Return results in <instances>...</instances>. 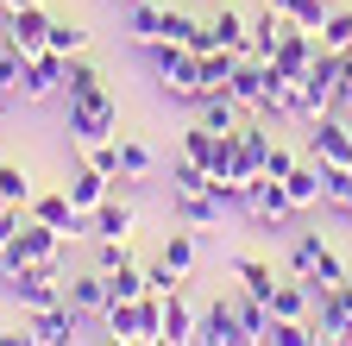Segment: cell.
I'll list each match as a JSON object with an SVG mask.
<instances>
[{
	"instance_id": "1",
	"label": "cell",
	"mask_w": 352,
	"mask_h": 346,
	"mask_svg": "<svg viewBox=\"0 0 352 346\" xmlns=\"http://www.w3.org/2000/svg\"><path fill=\"white\" fill-rule=\"evenodd\" d=\"M139 51H145V63H151V76H157V89H164L170 101H183V107L201 101V82H195L201 57H195L189 45H176V38H151V45H139Z\"/></svg>"
},
{
	"instance_id": "2",
	"label": "cell",
	"mask_w": 352,
	"mask_h": 346,
	"mask_svg": "<svg viewBox=\"0 0 352 346\" xmlns=\"http://www.w3.org/2000/svg\"><path fill=\"white\" fill-rule=\"evenodd\" d=\"M63 101H69V145L76 151H88V145H101V139L120 133V101L107 95V82L88 89V95H63Z\"/></svg>"
},
{
	"instance_id": "3",
	"label": "cell",
	"mask_w": 352,
	"mask_h": 346,
	"mask_svg": "<svg viewBox=\"0 0 352 346\" xmlns=\"http://www.w3.org/2000/svg\"><path fill=\"white\" fill-rule=\"evenodd\" d=\"M289 271H296L308 290H333V283H346V265H340V252L321 239V227H308V233L289 239Z\"/></svg>"
},
{
	"instance_id": "4",
	"label": "cell",
	"mask_w": 352,
	"mask_h": 346,
	"mask_svg": "<svg viewBox=\"0 0 352 346\" xmlns=\"http://www.w3.org/2000/svg\"><path fill=\"white\" fill-rule=\"evenodd\" d=\"M63 233L57 227H44V221H25L7 246H0V277H13L19 265H57V258H63Z\"/></svg>"
},
{
	"instance_id": "5",
	"label": "cell",
	"mask_w": 352,
	"mask_h": 346,
	"mask_svg": "<svg viewBox=\"0 0 352 346\" xmlns=\"http://www.w3.org/2000/svg\"><path fill=\"white\" fill-rule=\"evenodd\" d=\"M13 290V302L19 309H57L63 302V277H57V265H19L13 277H0Z\"/></svg>"
},
{
	"instance_id": "6",
	"label": "cell",
	"mask_w": 352,
	"mask_h": 346,
	"mask_svg": "<svg viewBox=\"0 0 352 346\" xmlns=\"http://www.w3.org/2000/svg\"><path fill=\"white\" fill-rule=\"evenodd\" d=\"M189 346H252L245 327H239V309H233V296H214L208 309L195 315V340Z\"/></svg>"
},
{
	"instance_id": "7",
	"label": "cell",
	"mask_w": 352,
	"mask_h": 346,
	"mask_svg": "<svg viewBox=\"0 0 352 346\" xmlns=\"http://www.w3.org/2000/svg\"><path fill=\"white\" fill-rule=\"evenodd\" d=\"M63 82H69V57L63 51H38V57H25L19 101H51V95H63Z\"/></svg>"
},
{
	"instance_id": "8",
	"label": "cell",
	"mask_w": 352,
	"mask_h": 346,
	"mask_svg": "<svg viewBox=\"0 0 352 346\" xmlns=\"http://www.w3.org/2000/svg\"><path fill=\"white\" fill-rule=\"evenodd\" d=\"M308 158H321L327 170L352 164V120H340V113H321V120H308Z\"/></svg>"
},
{
	"instance_id": "9",
	"label": "cell",
	"mask_w": 352,
	"mask_h": 346,
	"mask_svg": "<svg viewBox=\"0 0 352 346\" xmlns=\"http://www.w3.org/2000/svg\"><path fill=\"white\" fill-rule=\"evenodd\" d=\"M51 7H19V13H7V51H19V57H38V51H51Z\"/></svg>"
},
{
	"instance_id": "10",
	"label": "cell",
	"mask_w": 352,
	"mask_h": 346,
	"mask_svg": "<svg viewBox=\"0 0 352 346\" xmlns=\"http://www.w3.org/2000/svg\"><path fill=\"white\" fill-rule=\"evenodd\" d=\"M233 139H239V164H233V183H239V189H252V183L264 177V151H271V126H264V120H245Z\"/></svg>"
},
{
	"instance_id": "11",
	"label": "cell",
	"mask_w": 352,
	"mask_h": 346,
	"mask_svg": "<svg viewBox=\"0 0 352 346\" xmlns=\"http://www.w3.org/2000/svg\"><path fill=\"white\" fill-rule=\"evenodd\" d=\"M245 214L258 227H283L289 214H296V202H289V189L277 183V177H258L252 189H245Z\"/></svg>"
},
{
	"instance_id": "12",
	"label": "cell",
	"mask_w": 352,
	"mask_h": 346,
	"mask_svg": "<svg viewBox=\"0 0 352 346\" xmlns=\"http://www.w3.org/2000/svg\"><path fill=\"white\" fill-rule=\"evenodd\" d=\"M63 302H69L82 321H101V315H107V271H95V265L76 271V277L63 283Z\"/></svg>"
},
{
	"instance_id": "13",
	"label": "cell",
	"mask_w": 352,
	"mask_h": 346,
	"mask_svg": "<svg viewBox=\"0 0 352 346\" xmlns=\"http://www.w3.org/2000/svg\"><path fill=\"white\" fill-rule=\"evenodd\" d=\"M25 321H32V334H38V346H69L88 321L69 309V302H57V309H25Z\"/></svg>"
},
{
	"instance_id": "14",
	"label": "cell",
	"mask_w": 352,
	"mask_h": 346,
	"mask_svg": "<svg viewBox=\"0 0 352 346\" xmlns=\"http://www.w3.org/2000/svg\"><path fill=\"white\" fill-rule=\"evenodd\" d=\"M315 57H321V38H315V32H296V25L277 38V51H271V63H277L283 76H296V82L315 69Z\"/></svg>"
},
{
	"instance_id": "15",
	"label": "cell",
	"mask_w": 352,
	"mask_h": 346,
	"mask_svg": "<svg viewBox=\"0 0 352 346\" xmlns=\"http://www.w3.org/2000/svg\"><path fill=\"white\" fill-rule=\"evenodd\" d=\"M283 189H289V202H296V214H302V208H315V202H327V164L302 151V164H296V170H289V177H283Z\"/></svg>"
},
{
	"instance_id": "16",
	"label": "cell",
	"mask_w": 352,
	"mask_h": 346,
	"mask_svg": "<svg viewBox=\"0 0 352 346\" xmlns=\"http://www.w3.org/2000/svg\"><path fill=\"white\" fill-rule=\"evenodd\" d=\"M264 302H271L277 321H315V290H308L302 277H277V290L264 296Z\"/></svg>"
},
{
	"instance_id": "17",
	"label": "cell",
	"mask_w": 352,
	"mask_h": 346,
	"mask_svg": "<svg viewBox=\"0 0 352 346\" xmlns=\"http://www.w3.org/2000/svg\"><path fill=\"white\" fill-rule=\"evenodd\" d=\"M63 195L76 202V214H95L107 195H113V177H101V170L95 164H76V177L63 183Z\"/></svg>"
},
{
	"instance_id": "18",
	"label": "cell",
	"mask_w": 352,
	"mask_h": 346,
	"mask_svg": "<svg viewBox=\"0 0 352 346\" xmlns=\"http://www.w3.org/2000/svg\"><path fill=\"white\" fill-rule=\"evenodd\" d=\"M220 214H227V202H220L214 189H189V195H176V221H183V227H220Z\"/></svg>"
},
{
	"instance_id": "19",
	"label": "cell",
	"mask_w": 352,
	"mask_h": 346,
	"mask_svg": "<svg viewBox=\"0 0 352 346\" xmlns=\"http://www.w3.org/2000/svg\"><path fill=\"white\" fill-rule=\"evenodd\" d=\"M126 233H132V208L120 195H107L95 214H88V239H126Z\"/></svg>"
},
{
	"instance_id": "20",
	"label": "cell",
	"mask_w": 352,
	"mask_h": 346,
	"mask_svg": "<svg viewBox=\"0 0 352 346\" xmlns=\"http://www.w3.org/2000/svg\"><path fill=\"white\" fill-rule=\"evenodd\" d=\"M126 38H132V45L164 38V7H157V0H126Z\"/></svg>"
},
{
	"instance_id": "21",
	"label": "cell",
	"mask_w": 352,
	"mask_h": 346,
	"mask_svg": "<svg viewBox=\"0 0 352 346\" xmlns=\"http://www.w3.org/2000/svg\"><path fill=\"white\" fill-rule=\"evenodd\" d=\"M239 57H245V51H208V57H201V69H195V82H201V95H227V82H233Z\"/></svg>"
},
{
	"instance_id": "22",
	"label": "cell",
	"mask_w": 352,
	"mask_h": 346,
	"mask_svg": "<svg viewBox=\"0 0 352 346\" xmlns=\"http://www.w3.org/2000/svg\"><path fill=\"white\" fill-rule=\"evenodd\" d=\"M195 107H201V126H214V133H239V126H245V120H239L245 107H239L233 95H201Z\"/></svg>"
},
{
	"instance_id": "23",
	"label": "cell",
	"mask_w": 352,
	"mask_h": 346,
	"mask_svg": "<svg viewBox=\"0 0 352 346\" xmlns=\"http://www.w3.org/2000/svg\"><path fill=\"white\" fill-rule=\"evenodd\" d=\"M164 334H170V340H183V346L195 340V309H189V296H183V290H170V296H164Z\"/></svg>"
},
{
	"instance_id": "24",
	"label": "cell",
	"mask_w": 352,
	"mask_h": 346,
	"mask_svg": "<svg viewBox=\"0 0 352 346\" xmlns=\"http://www.w3.org/2000/svg\"><path fill=\"white\" fill-rule=\"evenodd\" d=\"M157 258H164L176 277H189V271H195V233H189V227H170V239H164Z\"/></svg>"
},
{
	"instance_id": "25",
	"label": "cell",
	"mask_w": 352,
	"mask_h": 346,
	"mask_svg": "<svg viewBox=\"0 0 352 346\" xmlns=\"http://www.w3.org/2000/svg\"><path fill=\"white\" fill-rule=\"evenodd\" d=\"M283 32H289V19H283L277 7H264V13L252 19V57H271V51H277V38H283Z\"/></svg>"
},
{
	"instance_id": "26",
	"label": "cell",
	"mask_w": 352,
	"mask_h": 346,
	"mask_svg": "<svg viewBox=\"0 0 352 346\" xmlns=\"http://www.w3.org/2000/svg\"><path fill=\"white\" fill-rule=\"evenodd\" d=\"M151 170H157V158H151L145 139H120V177H126V183H145Z\"/></svg>"
},
{
	"instance_id": "27",
	"label": "cell",
	"mask_w": 352,
	"mask_h": 346,
	"mask_svg": "<svg viewBox=\"0 0 352 346\" xmlns=\"http://www.w3.org/2000/svg\"><path fill=\"white\" fill-rule=\"evenodd\" d=\"M208 25L220 32V45H227V51H252V19H245V13H233V7H220V13H214Z\"/></svg>"
},
{
	"instance_id": "28",
	"label": "cell",
	"mask_w": 352,
	"mask_h": 346,
	"mask_svg": "<svg viewBox=\"0 0 352 346\" xmlns=\"http://www.w3.org/2000/svg\"><path fill=\"white\" fill-rule=\"evenodd\" d=\"M233 277H239L252 296H271V290H277V271L264 265V258H252V252H239V258H233Z\"/></svg>"
},
{
	"instance_id": "29",
	"label": "cell",
	"mask_w": 352,
	"mask_h": 346,
	"mask_svg": "<svg viewBox=\"0 0 352 346\" xmlns=\"http://www.w3.org/2000/svg\"><path fill=\"white\" fill-rule=\"evenodd\" d=\"M145 290H151V283H145V271L132 265V258H126L120 271H107V302H139Z\"/></svg>"
},
{
	"instance_id": "30",
	"label": "cell",
	"mask_w": 352,
	"mask_h": 346,
	"mask_svg": "<svg viewBox=\"0 0 352 346\" xmlns=\"http://www.w3.org/2000/svg\"><path fill=\"white\" fill-rule=\"evenodd\" d=\"M315 321H277L271 315V334H264V346H315Z\"/></svg>"
},
{
	"instance_id": "31",
	"label": "cell",
	"mask_w": 352,
	"mask_h": 346,
	"mask_svg": "<svg viewBox=\"0 0 352 346\" xmlns=\"http://www.w3.org/2000/svg\"><path fill=\"white\" fill-rule=\"evenodd\" d=\"M101 82H107V76H101L95 57H82V51L69 57V82H63V95H88V89H101Z\"/></svg>"
},
{
	"instance_id": "32",
	"label": "cell",
	"mask_w": 352,
	"mask_h": 346,
	"mask_svg": "<svg viewBox=\"0 0 352 346\" xmlns=\"http://www.w3.org/2000/svg\"><path fill=\"white\" fill-rule=\"evenodd\" d=\"M327 13H333V7H327V0H289V13H283V19H289L296 32H315V38H321V25H327Z\"/></svg>"
},
{
	"instance_id": "33",
	"label": "cell",
	"mask_w": 352,
	"mask_h": 346,
	"mask_svg": "<svg viewBox=\"0 0 352 346\" xmlns=\"http://www.w3.org/2000/svg\"><path fill=\"white\" fill-rule=\"evenodd\" d=\"M0 195L19 202V208H32V195H38V189H32V177H25V164H13V158L0 164Z\"/></svg>"
},
{
	"instance_id": "34",
	"label": "cell",
	"mask_w": 352,
	"mask_h": 346,
	"mask_svg": "<svg viewBox=\"0 0 352 346\" xmlns=\"http://www.w3.org/2000/svg\"><path fill=\"white\" fill-rule=\"evenodd\" d=\"M76 158H82V164H95L101 177L126 183V177H120V133H113V139H101V145H88V151H76Z\"/></svg>"
},
{
	"instance_id": "35",
	"label": "cell",
	"mask_w": 352,
	"mask_h": 346,
	"mask_svg": "<svg viewBox=\"0 0 352 346\" xmlns=\"http://www.w3.org/2000/svg\"><path fill=\"white\" fill-rule=\"evenodd\" d=\"M208 183H214V177H208L195 158H176V164H170V195H189V189H208Z\"/></svg>"
},
{
	"instance_id": "36",
	"label": "cell",
	"mask_w": 352,
	"mask_h": 346,
	"mask_svg": "<svg viewBox=\"0 0 352 346\" xmlns=\"http://www.w3.org/2000/svg\"><path fill=\"white\" fill-rule=\"evenodd\" d=\"M346 45H352V7H333L321 25V51H346Z\"/></svg>"
},
{
	"instance_id": "37",
	"label": "cell",
	"mask_w": 352,
	"mask_h": 346,
	"mask_svg": "<svg viewBox=\"0 0 352 346\" xmlns=\"http://www.w3.org/2000/svg\"><path fill=\"white\" fill-rule=\"evenodd\" d=\"M327 208H333V214H346V221H352V164L327 170Z\"/></svg>"
},
{
	"instance_id": "38",
	"label": "cell",
	"mask_w": 352,
	"mask_h": 346,
	"mask_svg": "<svg viewBox=\"0 0 352 346\" xmlns=\"http://www.w3.org/2000/svg\"><path fill=\"white\" fill-rule=\"evenodd\" d=\"M19 76H25V57L19 51H0V101H19Z\"/></svg>"
},
{
	"instance_id": "39",
	"label": "cell",
	"mask_w": 352,
	"mask_h": 346,
	"mask_svg": "<svg viewBox=\"0 0 352 346\" xmlns=\"http://www.w3.org/2000/svg\"><path fill=\"white\" fill-rule=\"evenodd\" d=\"M296 164H302V151H289V145H277V139H271V151H264V177H277V183H283Z\"/></svg>"
},
{
	"instance_id": "40",
	"label": "cell",
	"mask_w": 352,
	"mask_h": 346,
	"mask_svg": "<svg viewBox=\"0 0 352 346\" xmlns=\"http://www.w3.org/2000/svg\"><path fill=\"white\" fill-rule=\"evenodd\" d=\"M51 51H63V57L88 51V32H82V25H63V19H57V25H51Z\"/></svg>"
},
{
	"instance_id": "41",
	"label": "cell",
	"mask_w": 352,
	"mask_h": 346,
	"mask_svg": "<svg viewBox=\"0 0 352 346\" xmlns=\"http://www.w3.org/2000/svg\"><path fill=\"white\" fill-rule=\"evenodd\" d=\"M195 32H201V19H189V13H170V7H164V38H176V45H189Z\"/></svg>"
},
{
	"instance_id": "42",
	"label": "cell",
	"mask_w": 352,
	"mask_h": 346,
	"mask_svg": "<svg viewBox=\"0 0 352 346\" xmlns=\"http://www.w3.org/2000/svg\"><path fill=\"white\" fill-rule=\"evenodd\" d=\"M126 265V239H95V271H120Z\"/></svg>"
},
{
	"instance_id": "43",
	"label": "cell",
	"mask_w": 352,
	"mask_h": 346,
	"mask_svg": "<svg viewBox=\"0 0 352 346\" xmlns=\"http://www.w3.org/2000/svg\"><path fill=\"white\" fill-rule=\"evenodd\" d=\"M145 283H151L157 296H170V290H183V277H176V271L164 265V258H151V265H145Z\"/></svg>"
},
{
	"instance_id": "44",
	"label": "cell",
	"mask_w": 352,
	"mask_h": 346,
	"mask_svg": "<svg viewBox=\"0 0 352 346\" xmlns=\"http://www.w3.org/2000/svg\"><path fill=\"white\" fill-rule=\"evenodd\" d=\"M19 227H25V208H19V202H7V195H0V246H7V239H13Z\"/></svg>"
},
{
	"instance_id": "45",
	"label": "cell",
	"mask_w": 352,
	"mask_h": 346,
	"mask_svg": "<svg viewBox=\"0 0 352 346\" xmlns=\"http://www.w3.org/2000/svg\"><path fill=\"white\" fill-rule=\"evenodd\" d=\"M0 346H38L32 321H19V327H0Z\"/></svg>"
},
{
	"instance_id": "46",
	"label": "cell",
	"mask_w": 352,
	"mask_h": 346,
	"mask_svg": "<svg viewBox=\"0 0 352 346\" xmlns=\"http://www.w3.org/2000/svg\"><path fill=\"white\" fill-rule=\"evenodd\" d=\"M19 7H51V0H0V13H19Z\"/></svg>"
},
{
	"instance_id": "47",
	"label": "cell",
	"mask_w": 352,
	"mask_h": 346,
	"mask_svg": "<svg viewBox=\"0 0 352 346\" xmlns=\"http://www.w3.org/2000/svg\"><path fill=\"white\" fill-rule=\"evenodd\" d=\"M139 346H183V340H170V334H151V340H139Z\"/></svg>"
},
{
	"instance_id": "48",
	"label": "cell",
	"mask_w": 352,
	"mask_h": 346,
	"mask_svg": "<svg viewBox=\"0 0 352 346\" xmlns=\"http://www.w3.org/2000/svg\"><path fill=\"white\" fill-rule=\"evenodd\" d=\"M101 346H139V340H126V334H107V340H101Z\"/></svg>"
},
{
	"instance_id": "49",
	"label": "cell",
	"mask_w": 352,
	"mask_h": 346,
	"mask_svg": "<svg viewBox=\"0 0 352 346\" xmlns=\"http://www.w3.org/2000/svg\"><path fill=\"white\" fill-rule=\"evenodd\" d=\"M264 7H277V13H289V0H264Z\"/></svg>"
},
{
	"instance_id": "50",
	"label": "cell",
	"mask_w": 352,
	"mask_h": 346,
	"mask_svg": "<svg viewBox=\"0 0 352 346\" xmlns=\"http://www.w3.org/2000/svg\"><path fill=\"white\" fill-rule=\"evenodd\" d=\"M0 120H7V101H0Z\"/></svg>"
},
{
	"instance_id": "51",
	"label": "cell",
	"mask_w": 352,
	"mask_h": 346,
	"mask_svg": "<svg viewBox=\"0 0 352 346\" xmlns=\"http://www.w3.org/2000/svg\"><path fill=\"white\" fill-rule=\"evenodd\" d=\"M315 346H327V340H315Z\"/></svg>"
}]
</instances>
